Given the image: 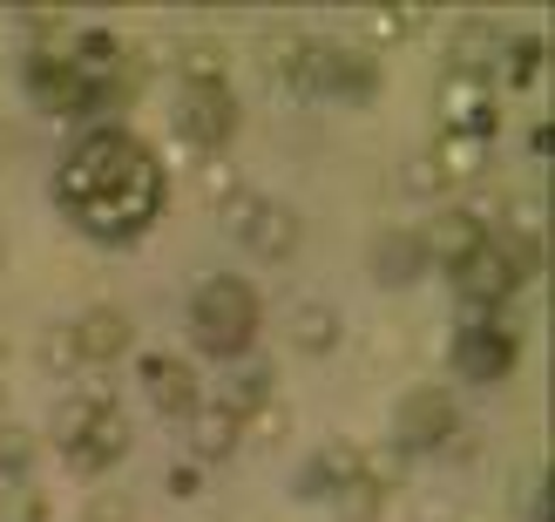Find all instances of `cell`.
<instances>
[{"mask_svg":"<svg viewBox=\"0 0 555 522\" xmlns=\"http://www.w3.org/2000/svg\"><path fill=\"white\" fill-rule=\"evenodd\" d=\"M54 204H62L89 238L129 244V238H143V225H150L156 204H163V170H156V156L135 143L129 129L95 123V129L62 156Z\"/></svg>","mask_w":555,"mask_h":522,"instance_id":"1","label":"cell"},{"mask_svg":"<svg viewBox=\"0 0 555 522\" xmlns=\"http://www.w3.org/2000/svg\"><path fill=\"white\" fill-rule=\"evenodd\" d=\"M190 333L210 360H237L244 346L258 340V292L237 279V271H217V279L197 285L190 298Z\"/></svg>","mask_w":555,"mask_h":522,"instance_id":"2","label":"cell"},{"mask_svg":"<svg viewBox=\"0 0 555 522\" xmlns=\"http://www.w3.org/2000/svg\"><path fill=\"white\" fill-rule=\"evenodd\" d=\"M298 96H339V102H366L379 89V62L359 48H325V41H305V62L285 75Z\"/></svg>","mask_w":555,"mask_h":522,"instance_id":"3","label":"cell"},{"mask_svg":"<svg viewBox=\"0 0 555 522\" xmlns=\"http://www.w3.org/2000/svg\"><path fill=\"white\" fill-rule=\"evenodd\" d=\"M170 123L190 150H224L231 143V129H237V96L217 81V89H183L177 109H170Z\"/></svg>","mask_w":555,"mask_h":522,"instance_id":"4","label":"cell"},{"mask_svg":"<svg viewBox=\"0 0 555 522\" xmlns=\"http://www.w3.org/2000/svg\"><path fill=\"white\" fill-rule=\"evenodd\" d=\"M393 428H400V448H406V455H427V448H448V442H454L461 407H454L448 387H413V394L400 400Z\"/></svg>","mask_w":555,"mask_h":522,"instance_id":"5","label":"cell"},{"mask_svg":"<svg viewBox=\"0 0 555 522\" xmlns=\"http://www.w3.org/2000/svg\"><path fill=\"white\" fill-rule=\"evenodd\" d=\"M448 279H454V292H461V306H467V313H494V306H508V298L521 292L515 265L502 258V244H494V238H488L467 265H454Z\"/></svg>","mask_w":555,"mask_h":522,"instance_id":"6","label":"cell"},{"mask_svg":"<svg viewBox=\"0 0 555 522\" xmlns=\"http://www.w3.org/2000/svg\"><path fill=\"white\" fill-rule=\"evenodd\" d=\"M143 394H150V407H156V415H183V421L204 407L197 367H190V360H177V353H150V360H143Z\"/></svg>","mask_w":555,"mask_h":522,"instance_id":"7","label":"cell"},{"mask_svg":"<svg viewBox=\"0 0 555 522\" xmlns=\"http://www.w3.org/2000/svg\"><path fill=\"white\" fill-rule=\"evenodd\" d=\"M515 353H521V340L508 333V326H461L454 373H467V380H502L515 367Z\"/></svg>","mask_w":555,"mask_h":522,"instance_id":"8","label":"cell"},{"mask_svg":"<svg viewBox=\"0 0 555 522\" xmlns=\"http://www.w3.org/2000/svg\"><path fill=\"white\" fill-rule=\"evenodd\" d=\"M27 96L41 109H54V116H89V81H81V68L62 62V54H35V62H27Z\"/></svg>","mask_w":555,"mask_h":522,"instance_id":"9","label":"cell"},{"mask_svg":"<svg viewBox=\"0 0 555 522\" xmlns=\"http://www.w3.org/2000/svg\"><path fill=\"white\" fill-rule=\"evenodd\" d=\"M421 244H427V265L454 271V265H467L488 244V225H481V211H434V225L421 231Z\"/></svg>","mask_w":555,"mask_h":522,"instance_id":"10","label":"cell"},{"mask_svg":"<svg viewBox=\"0 0 555 522\" xmlns=\"http://www.w3.org/2000/svg\"><path fill=\"white\" fill-rule=\"evenodd\" d=\"M129 442H135L129 415H122V407H102L95 428L81 434V448H68V469H75L81 482H89V475H102V469H116V461L129 455Z\"/></svg>","mask_w":555,"mask_h":522,"instance_id":"11","label":"cell"},{"mask_svg":"<svg viewBox=\"0 0 555 522\" xmlns=\"http://www.w3.org/2000/svg\"><path fill=\"white\" fill-rule=\"evenodd\" d=\"M427 244H421V231H379L373 238V279L386 285V292H406V285H421L427 279Z\"/></svg>","mask_w":555,"mask_h":522,"instance_id":"12","label":"cell"},{"mask_svg":"<svg viewBox=\"0 0 555 522\" xmlns=\"http://www.w3.org/2000/svg\"><path fill=\"white\" fill-rule=\"evenodd\" d=\"M298 238H305V225H298V211L292 204H258V217H251V231H244V244H251V258H264V265H285L292 252H298Z\"/></svg>","mask_w":555,"mask_h":522,"instance_id":"13","label":"cell"},{"mask_svg":"<svg viewBox=\"0 0 555 522\" xmlns=\"http://www.w3.org/2000/svg\"><path fill=\"white\" fill-rule=\"evenodd\" d=\"M129 340H135V326H129L122 306H89V313L75 319V346H81V360H122Z\"/></svg>","mask_w":555,"mask_h":522,"instance_id":"14","label":"cell"},{"mask_svg":"<svg viewBox=\"0 0 555 522\" xmlns=\"http://www.w3.org/2000/svg\"><path fill=\"white\" fill-rule=\"evenodd\" d=\"M440 123H448V136H475V143H488V129H494V102L481 96V81L448 75V89H440Z\"/></svg>","mask_w":555,"mask_h":522,"instance_id":"15","label":"cell"},{"mask_svg":"<svg viewBox=\"0 0 555 522\" xmlns=\"http://www.w3.org/2000/svg\"><path fill=\"white\" fill-rule=\"evenodd\" d=\"M346 475H359V455H352L346 442H325V448H319V455H312V461H305V469L292 475V488L319 502V496H332V488H339Z\"/></svg>","mask_w":555,"mask_h":522,"instance_id":"16","label":"cell"},{"mask_svg":"<svg viewBox=\"0 0 555 522\" xmlns=\"http://www.w3.org/2000/svg\"><path fill=\"white\" fill-rule=\"evenodd\" d=\"M231 448H244V428H237V415H224L217 400H204L197 415H190V455H231Z\"/></svg>","mask_w":555,"mask_h":522,"instance_id":"17","label":"cell"},{"mask_svg":"<svg viewBox=\"0 0 555 522\" xmlns=\"http://www.w3.org/2000/svg\"><path fill=\"white\" fill-rule=\"evenodd\" d=\"M427 163L440 170V183H467V177L488 170V143H475V136H440L427 150Z\"/></svg>","mask_w":555,"mask_h":522,"instance_id":"18","label":"cell"},{"mask_svg":"<svg viewBox=\"0 0 555 522\" xmlns=\"http://www.w3.org/2000/svg\"><path fill=\"white\" fill-rule=\"evenodd\" d=\"M494 54H502V35H494L488 21H467L461 35H454V75L461 81H481L494 68Z\"/></svg>","mask_w":555,"mask_h":522,"instance_id":"19","label":"cell"},{"mask_svg":"<svg viewBox=\"0 0 555 522\" xmlns=\"http://www.w3.org/2000/svg\"><path fill=\"white\" fill-rule=\"evenodd\" d=\"M102 407H116V400H108L102 387H95V394H68L62 407H54V448H81V434L95 428V415H102Z\"/></svg>","mask_w":555,"mask_h":522,"instance_id":"20","label":"cell"},{"mask_svg":"<svg viewBox=\"0 0 555 522\" xmlns=\"http://www.w3.org/2000/svg\"><path fill=\"white\" fill-rule=\"evenodd\" d=\"M332 340H339V313L332 306H319V298L312 306H292V346L298 353H325Z\"/></svg>","mask_w":555,"mask_h":522,"instance_id":"21","label":"cell"},{"mask_svg":"<svg viewBox=\"0 0 555 522\" xmlns=\"http://www.w3.org/2000/svg\"><path fill=\"white\" fill-rule=\"evenodd\" d=\"M379 502H386V488L366 482V475H346L339 488H332V509H339V522H379Z\"/></svg>","mask_w":555,"mask_h":522,"instance_id":"22","label":"cell"},{"mask_svg":"<svg viewBox=\"0 0 555 522\" xmlns=\"http://www.w3.org/2000/svg\"><path fill=\"white\" fill-rule=\"evenodd\" d=\"M35 360L48 367V373H81V367H89V360H81V346H75V326H48V333L35 340Z\"/></svg>","mask_w":555,"mask_h":522,"instance_id":"23","label":"cell"},{"mask_svg":"<svg viewBox=\"0 0 555 522\" xmlns=\"http://www.w3.org/2000/svg\"><path fill=\"white\" fill-rule=\"evenodd\" d=\"M271 400V367H251V373H237L231 387H217V407H224V415H251V407H264Z\"/></svg>","mask_w":555,"mask_h":522,"instance_id":"24","label":"cell"},{"mask_svg":"<svg viewBox=\"0 0 555 522\" xmlns=\"http://www.w3.org/2000/svg\"><path fill=\"white\" fill-rule=\"evenodd\" d=\"M35 428H0V475L8 482H35Z\"/></svg>","mask_w":555,"mask_h":522,"instance_id":"25","label":"cell"},{"mask_svg":"<svg viewBox=\"0 0 555 522\" xmlns=\"http://www.w3.org/2000/svg\"><path fill=\"white\" fill-rule=\"evenodd\" d=\"M224 81V48L217 41H190L183 48V89H217Z\"/></svg>","mask_w":555,"mask_h":522,"instance_id":"26","label":"cell"},{"mask_svg":"<svg viewBox=\"0 0 555 522\" xmlns=\"http://www.w3.org/2000/svg\"><path fill=\"white\" fill-rule=\"evenodd\" d=\"M502 75H508V89H529V81L542 75V35H521L502 48Z\"/></svg>","mask_w":555,"mask_h":522,"instance_id":"27","label":"cell"},{"mask_svg":"<svg viewBox=\"0 0 555 522\" xmlns=\"http://www.w3.org/2000/svg\"><path fill=\"white\" fill-rule=\"evenodd\" d=\"M237 428H244V442H251V448H264V442H278V434L292 428V415H285V400L271 394V400H264V407H251V415H244Z\"/></svg>","mask_w":555,"mask_h":522,"instance_id":"28","label":"cell"},{"mask_svg":"<svg viewBox=\"0 0 555 522\" xmlns=\"http://www.w3.org/2000/svg\"><path fill=\"white\" fill-rule=\"evenodd\" d=\"M0 522H48V502L35 482H8L0 488Z\"/></svg>","mask_w":555,"mask_h":522,"instance_id":"29","label":"cell"},{"mask_svg":"<svg viewBox=\"0 0 555 522\" xmlns=\"http://www.w3.org/2000/svg\"><path fill=\"white\" fill-rule=\"evenodd\" d=\"M413 27H421V8H373L366 14V35L373 41H406Z\"/></svg>","mask_w":555,"mask_h":522,"instance_id":"30","label":"cell"},{"mask_svg":"<svg viewBox=\"0 0 555 522\" xmlns=\"http://www.w3.org/2000/svg\"><path fill=\"white\" fill-rule=\"evenodd\" d=\"M258 204H264V198H258V190H244V183L231 190L224 204H217V211H224V231H231L237 244H244V231H251V217H258Z\"/></svg>","mask_w":555,"mask_h":522,"instance_id":"31","label":"cell"},{"mask_svg":"<svg viewBox=\"0 0 555 522\" xmlns=\"http://www.w3.org/2000/svg\"><path fill=\"white\" fill-rule=\"evenodd\" d=\"M400 190H406V198H434V190H440V170H434L427 156H413L406 170H400Z\"/></svg>","mask_w":555,"mask_h":522,"instance_id":"32","label":"cell"},{"mask_svg":"<svg viewBox=\"0 0 555 522\" xmlns=\"http://www.w3.org/2000/svg\"><path fill=\"white\" fill-rule=\"evenodd\" d=\"M81 522H135V502L129 496H95L89 509H81Z\"/></svg>","mask_w":555,"mask_h":522,"instance_id":"33","label":"cell"},{"mask_svg":"<svg viewBox=\"0 0 555 522\" xmlns=\"http://www.w3.org/2000/svg\"><path fill=\"white\" fill-rule=\"evenodd\" d=\"M204 190H210L217 204H224L231 190H237V170H231V163H210V170H204Z\"/></svg>","mask_w":555,"mask_h":522,"instance_id":"34","label":"cell"}]
</instances>
